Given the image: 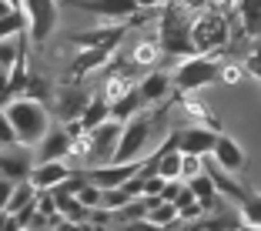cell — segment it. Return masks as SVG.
Masks as SVG:
<instances>
[{
  "label": "cell",
  "instance_id": "cell-8",
  "mask_svg": "<svg viewBox=\"0 0 261 231\" xmlns=\"http://www.w3.org/2000/svg\"><path fill=\"white\" fill-rule=\"evenodd\" d=\"M130 23H104V27H94V31H81V34H70V44H77L81 50L84 47H97V50H111L124 40Z\"/></svg>",
  "mask_w": 261,
  "mask_h": 231
},
{
  "label": "cell",
  "instance_id": "cell-30",
  "mask_svg": "<svg viewBox=\"0 0 261 231\" xmlns=\"http://www.w3.org/2000/svg\"><path fill=\"white\" fill-rule=\"evenodd\" d=\"M7 147H20V138H17L7 111H0V151H7Z\"/></svg>",
  "mask_w": 261,
  "mask_h": 231
},
{
  "label": "cell",
  "instance_id": "cell-29",
  "mask_svg": "<svg viewBox=\"0 0 261 231\" xmlns=\"http://www.w3.org/2000/svg\"><path fill=\"white\" fill-rule=\"evenodd\" d=\"M130 194L124 191V188H111V191H100V208L104 211H121L124 204H130Z\"/></svg>",
  "mask_w": 261,
  "mask_h": 231
},
{
  "label": "cell",
  "instance_id": "cell-26",
  "mask_svg": "<svg viewBox=\"0 0 261 231\" xmlns=\"http://www.w3.org/2000/svg\"><path fill=\"white\" fill-rule=\"evenodd\" d=\"M174 204H177V211H181V218H185V221H198V218L204 215V208H201V201L194 198V191H191L188 185H185V191L177 194V201H174Z\"/></svg>",
  "mask_w": 261,
  "mask_h": 231
},
{
  "label": "cell",
  "instance_id": "cell-35",
  "mask_svg": "<svg viewBox=\"0 0 261 231\" xmlns=\"http://www.w3.org/2000/svg\"><path fill=\"white\" fill-rule=\"evenodd\" d=\"M14 188H17V181L0 177V211H7V201H10V194H14Z\"/></svg>",
  "mask_w": 261,
  "mask_h": 231
},
{
  "label": "cell",
  "instance_id": "cell-21",
  "mask_svg": "<svg viewBox=\"0 0 261 231\" xmlns=\"http://www.w3.org/2000/svg\"><path fill=\"white\" fill-rule=\"evenodd\" d=\"M185 231H241V224H238V218H234V215H211V218L188 221Z\"/></svg>",
  "mask_w": 261,
  "mask_h": 231
},
{
  "label": "cell",
  "instance_id": "cell-15",
  "mask_svg": "<svg viewBox=\"0 0 261 231\" xmlns=\"http://www.w3.org/2000/svg\"><path fill=\"white\" fill-rule=\"evenodd\" d=\"M211 158H215L218 164H221L224 171H241L245 168V151H241V144L234 138H228V134H221L218 138V144H215V151H211Z\"/></svg>",
  "mask_w": 261,
  "mask_h": 231
},
{
  "label": "cell",
  "instance_id": "cell-23",
  "mask_svg": "<svg viewBox=\"0 0 261 231\" xmlns=\"http://www.w3.org/2000/svg\"><path fill=\"white\" fill-rule=\"evenodd\" d=\"M34 201H37V188H34L31 181H17L14 194H10V201H7V215H17V211H23L27 204H34Z\"/></svg>",
  "mask_w": 261,
  "mask_h": 231
},
{
  "label": "cell",
  "instance_id": "cell-42",
  "mask_svg": "<svg viewBox=\"0 0 261 231\" xmlns=\"http://www.w3.org/2000/svg\"><path fill=\"white\" fill-rule=\"evenodd\" d=\"M27 231H54V228H27Z\"/></svg>",
  "mask_w": 261,
  "mask_h": 231
},
{
  "label": "cell",
  "instance_id": "cell-6",
  "mask_svg": "<svg viewBox=\"0 0 261 231\" xmlns=\"http://www.w3.org/2000/svg\"><path fill=\"white\" fill-rule=\"evenodd\" d=\"M221 77V67L211 57H188L181 67L174 70V87L177 91H198V87L215 84Z\"/></svg>",
  "mask_w": 261,
  "mask_h": 231
},
{
  "label": "cell",
  "instance_id": "cell-12",
  "mask_svg": "<svg viewBox=\"0 0 261 231\" xmlns=\"http://www.w3.org/2000/svg\"><path fill=\"white\" fill-rule=\"evenodd\" d=\"M87 104H91V97H87L84 87L77 84H64L61 94H57V117L61 121H81V114L87 111Z\"/></svg>",
  "mask_w": 261,
  "mask_h": 231
},
{
  "label": "cell",
  "instance_id": "cell-10",
  "mask_svg": "<svg viewBox=\"0 0 261 231\" xmlns=\"http://www.w3.org/2000/svg\"><path fill=\"white\" fill-rule=\"evenodd\" d=\"M224 40H228V23H224V17L207 14L194 23V47H198V50H215Z\"/></svg>",
  "mask_w": 261,
  "mask_h": 231
},
{
  "label": "cell",
  "instance_id": "cell-33",
  "mask_svg": "<svg viewBox=\"0 0 261 231\" xmlns=\"http://www.w3.org/2000/svg\"><path fill=\"white\" fill-rule=\"evenodd\" d=\"M114 231H164V228H158L154 221H147V218H141V221H127V224H117Z\"/></svg>",
  "mask_w": 261,
  "mask_h": 231
},
{
  "label": "cell",
  "instance_id": "cell-28",
  "mask_svg": "<svg viewBox=\"0 0 261 231\" xmlns=\"http://www.w3.org/2000/svg\"><path fill=\"white\" fill-rule=\"evenodd\" d=\"M241 17H245V31L258 37L261 34V0H241Z\"/></svg>",
  "mask_w": 261,
  "mask_h": 231
},
{
  "label": "cell",
  "instance_id": "cell-41",
  "mask_svg": "<svg viewBox=\"0 0 261 231\" xmlns=\"http://www.w3.org/2000/svg\"><path fill=\"white\" fill-rule=\"evenodd\" d=\"M4 224H7V211H0V231H4Z\"/></svg>",
  "mask_w": 261,
  "mask_h": 231
},
{
  "label": "cell",
  "instance_id": "cell-31",
  "mask_svg": "<svg viewBox=\"0 0 261 231\" xmlns=\"http://www.w3.org/2000/svg\"><path fill=\"white\" fill-rule=\"evenodd\" d=\"M77 201L84 204V208H100V188H94L91 181L84 185V191L77 194Z\"/></svg>",
  "mask_w": 261,
  "mask_h": 231
},
{
  "label": "cell",
  "instance_id": "cell-40",
  "mask_svg": "<svg viewBox=\"0 0 261 231\" xmlns=\"http://www.w3.org/2000/svg\"><path fill=\"white\" fill-rule=\"evenodd\" d=\"M141 4V10H147V7H154V4H161V0H138Z\"/></svg>",
  "mask_w": 261,
  "mask_h": 231
},
{
  "label": "cell",
  "instance_id": "cell-32",
  "mask_svg": "<svg viewBox=\"0 0 261 231\" xmlns=\"http://www.w3.org/2000/svg\"><path fill=\"white\" fill-rule=\"evenodd\" d=\"M164 185H168V181H164V177L158 174V171H154V174H147V185H144V198H161Z\"/></svg>",
  "mask_w": 261,
  "mask_h": 231
},
{
  "label": "cell",
  "instance_id": "cell-16",
  "mask_svg": "<svg viewBox=\"0 0 261 231\" xmlns=\"http://www.w3.org/2000/svg\"><path fill=\"white\" fill-rule=\"evenodd\" d=\"M108 121H111V100L97 94V97H91V104H87V111L81 114L77 124H81V131H84V138H87L91 131H97L100 124H108Z\"/></svg>",
  "mask_w": 261,
  "mask_h": 231
},
{
  "label": "cell",
  "instance_id": "cell-25",
  "mask_svg": "<svg viewBox=\"0 0 261 231\" xmlns=\"http://www.w3.org/2000/svg\"><path fill=\"white\" fill-rule=\"evenodd\" d=\"M177 218H181V211H177V204H171V201H154V208H151V215H147V221H154L158 224V228H164L168 231L171 224L177 221Z\"/></svg>",
  "mask_w": 261,
  "mask_h": 231
},
{
  "label": "cell",
  "instance_id": "cell-34",
  "mask_svg": "<svg viewBox=\"0 0 261 231\" xmlns=\"http://www.w3.org/2000/svg\"><path fill=\"white\" fill-rule=\"evenodd\" d=\"M10 100H14L10 97V70H0V111L7 108Z\"/></svg>",
  "mask_w": 261,
  "mask_h": 231
},
{
  "label": "cell",
  "instance_id": "cell-2",
  "mask_svg": "<svg viewBox=\"0 0 261 231\" xmlns=\"http://www.w3.org/2000/svg\"><path fill=\"white\" fill-rule=\"evenodd\" d=\"M161 50L171 57H198L194 47V23L181 4H168L161 14Z\"/></svg>",
  "mask_w": 261,
  "mask_h": 231
},
{
  "label": "cell",
  "instance_id": "cell-19",
  "mask_svg": "<svg viewBox=\"0 0 261 231\" xmlns=\"http://www.w3.org/2000/svg\"><path fill=\"white\" fill-rule=\"evenodd\" d=\"M188 188L194 191V198L201 201V208H204V211H215L218 201H224L221 194H218V188H215V181H211V174H207V171H201L198 177H191V181H188Z\"/></svg>",
  "mask_w": 261,
  "mask_h": 231
},
{
  "label": "cell",
  "instance_id": "cell-4",
  "mask_svg": "<svg viewBox=\"0 0 261 231\" xmlns=\"http://www.w3.org/2000/svg\"><path fill=\"white\" fill-rule=\"evenodd\" d=\"M151 127H154V114H138L124 124V134H121V144H117L114 154V164H130V161H141V151H144L147 138H151Z\"/></svg>",
  "mask_w": 261,
  "mask_h": 231
},
{
  "label": "cell",
  "instance_id": "cell-1",
  "mask_svg": "<svg viewBox=\"0 0 261 231\" xmlns=\"http://www.w3.org/2000/svg\"><path fill=\"white\" fill-rule=\"evenodd\" d=\"M4 111H7V117H10V124H14V131H17V138H20L23 147L40 144V141L50 134V111H47V104H40V100L17 97V100H10Z\"/></svg>",
  "mask_w": 261,
  "mask_h": 231
},
{
  "label": "cell",
  "instance_id": "cell-3",
  "mask_svg": "<svg viewBox=\"0 0 261 231\" xmlns=\"http://www.w3.org/2000/svg\"><path fill=\"white\" fill-rule=\"evenodd\" d=\"M64 7L97 17L100 23H127L141 10L138 0H64Z\"/></svg>",
  "mask_w": 261,
  "mask_h": 231
},
{
  "label": "cell",
  "instance_id": "cell-5",
  "mask_svg": "<svg viewBox=\"0 0 261 231\" xmlns=\"http://www.w3.org/2000/svg\"><path fill=\"white\" fill-rule=\"evenodd\" d=\"M121 134H124V124L121 121H108V124H100L97 131H91L84 138L87 158H91L94 168L114 164V154H117V144H121Z\"/></svg>",
  "mask_w": 261,
  "mask_h": 231
},
{
  "label": "cell",
  "instance_id": "cell-7",
  "mask_svg": "<svg viewBox=\"0 0 261 231\" xmlns=\"http://www.w3.org/2000/svg\"><path fill=\"white\" fill-rule=\"evenodd\" d=\"M23 14L31 20V44L40 47L57 27V0H23Z\"/></svg>",
  "mask_w": 261,
  "mask_h": 231
},
{
  "label": "cell",
  "instance_id": "cell-17",
  "mask_svg": "<svg viewBox=\"0 0 261 231\" xmlns=\"http://www.w3.org/2000/svg\"><path fill=\"white\" fill-rule=\"evenodd\" d=\"M111 61V50H97V47H84L81 54L74 57V64H70V74H74V81H81L84 74H91V70L104 67V64Z\"/></svg>",
  "mask_w": 261,
  "mask_h": 231
},
{
  "label": "cell",
  "instance_id": "cell-39",
  "mask_svg": "<svg viewBox=\"0 0 261 231\" xmlns=\"http://www.w3.org/2000/svg\"><path fill=\"white\" fill-rule=\"evenodd\" d=\"M7 14H14V7H10V0H0V17H7Z\"/></svg>",
  "mask_w": 261,
  "mask_h": 231
},
{
  "label": "cell",
  "instance_id": "cell-27",
  "mask_svg": "<svg viewBox=\"0 0 261 231\" xmlns=\"http://www.w3.org/2000/svg\"><path fill=\"white\" fill-rule=\"evenodd\" d=\"M241 218H245V228H261V194L251 191L241 201Z\"/></svg>",
  "mask_w": 261,
  "mask_h": 231
},
{
  "label": "cell",
  "instance_id": "cell-13",
  "mask_svg": "<svg viewBox=\"0 0 261 231\" xmlns=\"http://www.w3.org/2000/svg\"><path fill=\"white\" fill-rule=\"evenodd\" d=\"M204 171L211 174V181H215V188H218V194H221V198H228V201H238V204H241V201H245L248 194H251L245 185H238V181L231 177V171H224L221 164L215 161V158H211V161L204 158Z\"/></svg>",
  "mask_w": 261,
  "mask_h": 231
},
{
  "label": "cell",
  "instance_id": "cell-38",
  "mask_svg": "<svg viewBox=\"0 0 261 231\" xmlns=\"http://www.w3.org/2000/svg\"><path fill=\"white\" fill-rule=\"evenodd\" d=\"M248 70H251L254 77H261V50H254V54L248 57Z\"/></svg>",
  "mask_w": 261,
  "mask_h": 231
},
{
  "label": "cell",
  "instance_id": "cell-24",
  "mask_svg": "<svg viewBox=\"0 0 261 231\" xmlns=\"http://www.w3.org/2000/svg\"><path fill=\"white\" fill-rule=\"evenodd\" d=\"M23 97L40 100V104H50V100H57L54 91H50V81H47L44 74H37V70H31V81H27V91H23Z\"/></svg>",
  "mask_w": 261,
  "mask_h": 231
},
{
  "label": "cell",
  "instance_id": "cell-20",
  "mask_svg": "<svg viewBox=\"0 0 261 231\" xmlns=\"http://www.w3.org/2000/svg\"><path fill=\"white\" fill-rule=\"evenodd\" d=\"M168 87H171L168 74H161V70H151V74H147L144 81L138 84V91H141V97H144L147 104H154V100L168 97Z\"/></svg>",
  "mask_w": 261,
  "mask_h": 231
},
{
  "label": "cell",
  "instance_id": "cell-11",
  "mask_svg": "<svg viewBox=\"0 0 261 231\" xmlns=\"http://www.w3.org/2000/svg\"><path fill=\"white\" fill-rule=\"evenodd\" d=\"M77 141L70 138L67 127H54V131L47 134L44 141L37 144V164H47V161H64L70 151H74Z\"/></svg>",
  "mask_w": 261,
  "mask_h": 231
},
{
  "label": "cell",
  "instance_id": "cell-36",
  "mask_svg": "<svg viewBox=\"0 0 261 231\" xmlns=\"http://www.w3.org/2000/svg\"><path fill=\"white\" fill-rule=\"evenodd\" d=\"M181 191H185V181H168V185H164V191H161V201H171V204H174Z\"/></svg>",
  "mask_w": 261,
  "mask_h": 231
},
{
  "label": "cell",
  "instance_id": "cell-18",
  "mask_svg": "<svg viewBox=\"0 0 261 231\" xmlns=\"http://www.w3.org/2000/svg\"><path fill=\"white\" fill-rule=\"evenodd\" d=\"M141 108H147V100L141 97V91H138V87H130V91L124 94L121 100H114V104H111V121L127 124L130 117H138V114H141Z\"/></svg>",
  "mask_w": 261,
  "mask_h": 231
},
{
  "label": "cell",
  "instance_id": "cell-14",
  "mask_svg": "<svg viewBox=\"0 0 261 231\" xmlns=\"http://www.w3.org/2000/svg\"><path fill=\"white\" fill-rule=\"evenodd\" d=\"M70 177V168L64 161H47V164H34V171H31V181L37 191H54L57 185H64Z\"/></svg>",
  "mask_w": 261,
  "mask_h": 231
},
{
  "label": "cell",
  "instance_id": "cell-43",
  "mask_svg": "<svg viewBox=\"0 0 261 231\" xmlns=\"http://www.w3.org/2000/svg\"><path fill=\"white\" fill-rule=\"evenodd\" d=\"M241 231H261V228H241Z\"/></svg>",
  "mask_w": 261,
  "mask_h": 231
},
{
  "label": "cell",
  "instance_id": "cell-9",
  "mask_svg": "<svg viewBox=\"0 0 261 231\" xmlns=\"http://www.w3.org/2000/svg\"><path fill=\"white\" fill-rule=\"evenodd\" d=\"M218 138L221 134L211 131V127H185V131H177V151L194 154V158H207V154L215 151Z\"/></svg>",
  "mask_w": 261,
  "mask_h": 231
},
{
  "label": "cell",
  "instance_id": "cell-22",
  "mask_svg": "<svg viewBox=\"0 0 261 231\" xmlns=\"http://www.w3.org/2000/svg\"><path fill=\"white\" fill-rule=\"evenodd\" d=\"M20 34L31 37V20H27L23 10H14V14L0 17V40H14V37H20Z\"/></svg>",
  "mask_w": 261,
  "mask_h": 231
},
{
  "label": "cell",
  "instance_id": "cell-37",
  "mask_svg": "<svg viewBox=\"0 0 261 231\" xmlns=\"http://www.w3.org/2000/svg\"><path fill=\"white\" fill-rule=\"evenodd\" d=\"M134 61H138V64H151L154 61V47L151 44H141L138 50H134Z\"/></svg>",
  "mask_w": 261,
  "mask_h": 231
}]
</instances>
